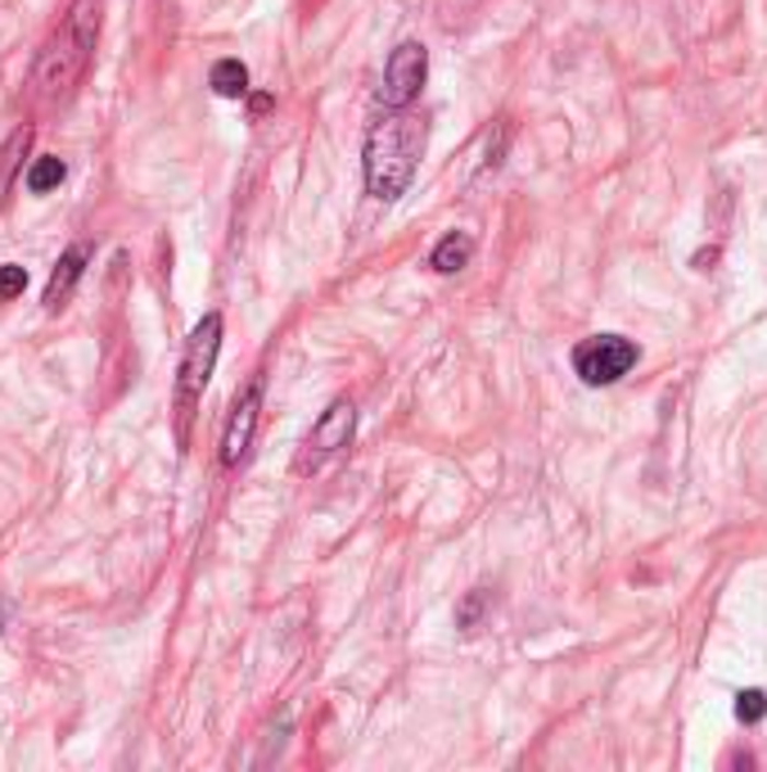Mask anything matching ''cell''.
Returning a JSON list of instances; mask_svg holds the SVG:
<instances>
[{
	"instance_id": "3957f363",
	"label": "cell",
	"mask_w": 767,
	"mask_h": 772,
	"mask_svg": "<svg viewBox=\"0 0 767 772\" xmlns=\"http://www.w3.org/2000/svg\"><path fill=\"white\" fill-rule=\"evenodd\" d=\"M217 353H222V316L208 312V316L195 325V335L186 339V357H181V376H176L181 416H190V407L199 402V393L208 389L212 366H217Z\"/></svg>"
},
{
	"instance_id": "7c38bea8",
	"label": "cell",
	"mask_w": 767,
	"mask_h": 772,
	"mask_svg": "<svg viewBox=\"0 0 767 772\" xmlns=\"http://www.w3.org/2000/svg\"><path fill=\"white\" fill-rule=\"evenodd\" d=\"M763 714H767V691L749 687V691L736 695V718L741 723H763Z\"/></svg>"
},
{
	"instance_id": "4fadbf2b",
	"label": "cell",
	"mask_w": 767,
	"mask_h": 772,
	"mask_svg": "<svg viewBox=\"0 0 767 772\" xmlns=\"http://www.w3.org/2000/svg\"><path fill=\"white\" fill-rule=\"evenodd\" d=\"M484 606H488V597H484V592H469V597L461 601V610H456V623H461L465 633H474V629H479V623H484Z\"/></svg>"
},
{
	"instance_id": "8fae6325",
	"label": "cell",
	"mask_w": 767,
	"mask_h": 772,
	"mask_svg": "<svg viewBox=\"0 0 767 772\" xmlns=\"http://www.w3.org/2000/svg\"><path fill=\"white\" fill-rule=\"evenodd\" d=\"M68 176V168H63V159H55V154H46V159H36L32 168H27V191L32 195H46V191H55L59 181Z\"/></svg>"
},
{
	"instance_id": "2e32d148",
	"label": "cell",
	"mask_w": 767,
	"mask_h": 772,
	"mask_svg": "<svg viewBox=\"0 0 767 772\" xmlns=\"http://www.w3.org/2000/svg\"><path fill=\"white\" fill-rule=\"evenodd\" d=\"M271 108V95H253V114H267Z\"/></svg>"
},
{
	"instance_id": "5bb4252c",
	"label": "cell",
	"mask_w": 767,
	"mask_h": 772,
	"mask_svg": "<svg viewBox=\"0 0 767 772\" xmlns=\"http://www.w3.org/2000/svg\"><path fill=\"white\" fill-rule=\"evenodd\" d=\"M23 289H27V272H23V267H14V263L0 267V303H5V299H19Z\"/></svg>"
},
{
	"instance_id": "ba28073f",
	"label": "cell",
	"mask_w": 767,
	"mask_h": 772,
	"mask_svg": "<svg viewBox=\"0 0 767 772\" xmlns=\"http://www.w3.org/2000/svg\"><path fill=\"white\" fill-rule=\"evenodd\" d=\"M82 272H86V249L72 244V249L59 257V267L50 272V285H46V308H50V312H59V308L72 299V289H78Z\"/></svg>"
},
{
	"instance_id": "8992f818",
	"label": "cell",
	"mask_w": 767,
	"mask_h": 772,
	"mask_svg": "<svg viewBox=\"0 0 767 772\" xmlns=\"http://www.w3.org/2000/svg\"><path fill=\"white\" fill-rule=\"evenodd\" d=\"M425 72H429V55L420 42H402L388 64H384V82H380V104L384 108H411V100L425 87Z\"/></svg>"
},
{
	"instance_id": "7a4b0ae2",
	"label": "cell",
	"mask_w": 767,
	"mask_h": 772,
	"mask_svg": "<svg viewBox=\"0 0 767 772\" xmlns=\"http://www.w3.org/2000/svg\"><path fill=\"white\" fill-rule=\"evenodd\" d=\"M95 36H100V0H72L68 19L46 42L42 59H36V72H32L36 91H42V95H63V91L78 87V78L91 64Z\"/></svg>"
},
{
	"instance_id": "30bf717a",
	"label": "cell",
	"mask_w": 767,
	"mask_h": 772,
	"mask_svg": "<svg viewBox=\"0 0 767 772\" xmlns=\"http://www.w3.org/2000/svg\"><path fill=\"white\" fill-rule=\"evenodd\" d=\"M208 87L222 100H240V95H248V68L240 59H217L208 72Z\"/></svg>"
},
{
	"instance_id": "52a82bcc",
	"label": "cell",
	"mask_w": 767,
	"mask_h": 772,
	"mask_svg": "<svg viewBox=\"0 0 767 772\" xmlns=\"http://www.w3.org/2000/svg\"><path fill=\"white\" fill-rule=\"evenodd\" d=\"M258 416H263V380H253L226 416V434H222V465H240L253 448V434H258Z\"/></svg>"
},
{
	"instance_id": "9c48e42d",
	"label": "cell",
	"mask_w": 767,
	"mask_h": 772,
	"mask_svg": "<svg viewBox=\"0 0 767 772\" xmlns=\"http://www.w3.org/2000/svg\"><path fill=\"white\" fill-rule=\"evenodd\" d=\"M474 257V235H465V231H452L448 240H438V249H433V272H443V276H452V272H461L465 263Z\"/></svg>"
},
{
	"instance_id": "6da1fadb",
	"label": "cell",
	"mask_w": 767,
	"mask_h": 772,
	"mask_svg": "<svg viewBox=\"0 0 767 772\" xmlns=\"http://www.w3.org/2000/svg\"><path fill=\"white\" fill-rule=\"evenodd\" d=\"M425 154V123L407 108H393L388 118H380L367 131V154H361V168H367V191L375 199H397L407 195V186L416 181Z\"/></svg>"
},
{
	"instance_id": "277c9868",
	"label": "cell",
	"mask_w": 767,
	"mask_h": 772,
	"mask_svg": "<svg viewBox=\"0 0 767 772\" xmlns=\"http://www.w3.org/2000/svg\"><path fill=\"white\" fill-rule=\"evenodd\" d=\"M352 429H357V407L348 397H335L330 407L321 412V420L312 425V434L303 438V452H299V461H294V470L299 474H312V470H321L330 457H339L348 443H352Z\"/></svg>"
},
{
	"instance_id": "5b68a950",
	"label": "cell",
	"mask_w": 767,
	"mask_h": 772,
	"mask_svg": "<svg viewBox=\"0 0 767 772\" xmlns=\"http://www.w3.org/2000/svg\"><path fill=\"white\" fill-rule=\"evenodd\" d=\"M637 366V344L624 335H592L573 348V371L582 384H614Z\"/></svg>"
},
{
	"instance_id": "9a60e30c",
	"label": "cell",
	"mask_w": 767,
	"mask_h": 772,
	"mask_svg": "<svg viewBox=\"0 0 767 772\" xmlns=\"http://www.w3.org/2000/svg\"><path fill=\"white\" fill-rule=\"evenodd\" d=\"M713 263H718V249H700L696 253V272H713Z\"/></svg>"
}]
</instances>
